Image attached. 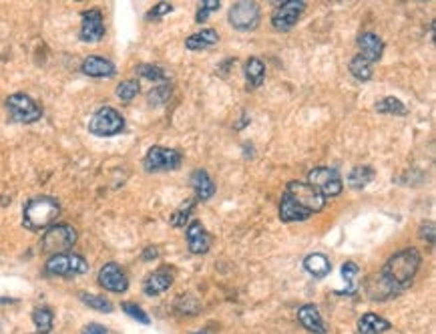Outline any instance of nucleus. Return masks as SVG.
<instances>
[{
    "label": "nucleus",
    "instance_id": "obj_11",
    "mask_svg": "<svg viewBox=\"0 0 436 334\" xmlns=\"http://www.w3.org/2000/svg\"><path fill=\"white\" fill-rule=\"evenodd\" d=\"M230 22L237 31H253L260 24V6L250 0H241L232 6Z\"/></svg>",
    "mask_w": 436,
    "mask_h": 334
},
{
    "label": "nucleus",
    "instance_id": "obj_9",
    "mask_svg": "<svg viewBox=\"0 0 436 334\" xmlns=\"http://www.w3.org/2000/svg\"><path fill=\"white\" fill-rule=\"evenodd\" d=\"M181 161H183L181 151L155 145V147L147 151L143 164H145L147 171H169V169H177V167L181 166Z\"/></svg>",
    "mask_w": 436,
    "mask_h": 334
},
{
    "label": "nucleus",
    "instance_id": "obj_31",
    "mask_svg": "<svg viewBox=\"0 0 436 334\" xmlns=\"http://www.w3.org/2000/svg\"><path fill=\"white\" fill-rule=\"evenodd\" d=\"M81 300H83L89 308H93V310H99V312H105V314L113 312V304L107 300L105 296H95V294H87V292H83V294H81Z\"/></svg>",
    "mask_w": 436,
    "mask_h": 334
},
{
    "label": "nucleus",
    "instance_id": "obj_41",
    "mask_svg": "<svg viewBox=\"0 0 436 334\" xmlns=\"http://www.w3.org/2000/svg\"><path fill=\"white\" fill-rule=\"evenodd\" d=\"M193 334H207V333H193Z\"/></svg>",
    "mask_w": 436,
    "mask_h": 334
},
{
    "label": "nucleus",
    "instance_id": "obj_20",
    "mask_svg": "<svg viewBox=\"0 0 436 334\" xmlns=\"http://www.w3.org/2000/svg\"><path fill=\"white\" fill-rule=\"evenodd\" d=\"M243 73H246V81H248V89H257L260 85L264 83L266 79V65L262 63V59L257 57H252L246 61V67H243Z\"/></svg>",
    "mask_w": 436,
    "mask_h": 334
},
{
    "label": "nucleus",
    "instance_id": "obj_3",
    "mask_svg": "<svg viewBox=\"0 0 436 334\" xmlns=\"http://www.w3.org/2000/svg\"><path fill=\"white\" fill-rule=\"evenodd\" d=\"M43 252L47 254H65L77 244V230L68 224H57L47 228L43 235Z\"/></svg>",
    "mask_w": 436,
    "mask_h": 334
},
{
    "label": "nucleus",
    "instance_id": "obj_23",
    "mask_svg": "<svg viewBox=\"0 0 436 334\" xmlns=\"http://www.w3.org/2000/svg\"><path fill=\"white\" fill-rule=\"evenodd\" d=\"M219 41V34L213 29H203L200 33L191 34L187 41H185V47L189 50H203L213 47Z\"/></svg>",
    "mask_w": 436,
    "mask_h": 334
},
{
    "label": "nucleus",
    "instance_id": "obj_35",
    "mask_svg": "<svg viewBox=\"0 0 436 334\" xmlns=\"http://www.w3.org/2000/svg\"><path fill=\"white\" fill-rule=\"evenodd\" d=\"M193 205H195V201H187V203H185V208L177 210V212L173 214V217H171V224H173V226H177V228L185 226L187 217L191 216V210H193Z\"/></svg>",
    "mask_w": 436,
    "mask_h": 334
},
{
    "label": "nucleus",
    "instance_id": "obj_39",
    "mask_svg": "<svg viewBox=\"0 0 436 334\" xmlns=\"http://www.w3.org/2000/svg\"><path fill=\"white\" fill-rule=\"evenodd\" d=\"M83 334H107L101 324H87L83 328Z\"/></svg>",
    "mask_w": 436,
    "mask_h": 334
},
{
    "label": "nucleus",
    "instance_id": "obj_15",
    "mask_svg": "<svg viewBox=\"0 0 436 334\" xmlns=\"http://www.w3.org/2000/svg\"><path fill=\"white\" fill-rule=\"evenodd\" d=\"M358 47H360V57L364 61H368L370 65L374 61H380L382 52H384V43L378 34L362 33L358 36Z\"/></svg>",
    "mask_w": 436,
    "mask_h": 334
},
{
    "label": "nucleus",
    "instance_id": "obj_28",
    "mask_svg": "<svg viewBox=\"0 0 436 334\" xmlns=\"http://www.w3.org/2000/svg\"><path fill=\"white\" fill-rule=\"evenodd\" d=\"M350 73H352L358 81L366 83V81L372 79V65L358 55V57H354L352 61H350Z\"/></svg>",
    "mask_w": 436,
    "mask_h": 334
},
{
    "label": "nucleus",
    "instance_id": "obj_38",
    "mask_svg": "<svg viewBox=\"0 0 436 334\" xmlns=\"http://www.w3.org/2000/svg\"><path fill=\"white\" fill-rule=\"evenodd\" d=\"M420 238L426 240L428 244H435V224H433V222L420 226Z\"/></svg>",
    "mask_w": 436,
    "mask_h": 334
},
{
    "label": "nucleus",
    "instance_id": "obj_6",
    "mask_svg": "<svg viewBox=\"0 0 436 334\" xmlns=\"http://www.w3.org/2000/svg\"><path fill=\"white\" fill-rule=\"evenodd\" d=\"M47 274L51 276H79L89 272V264L83 256L73 254V252H65V254H54L47 260Z\"/></svg>",
    "mask_w": 436,
    "mask_h": 334
},
{
    "label": "nucleus",
    "instance_id": "obj_32",
    "mask_svg": "<svg viewBox=\"0 0 436 334\" xmlns=\"http://www.w3.org/2000/svg\"><path fill=\"white\" fill-rule=\"evenodd\" d=\"M139 83L137 81H123V83H119L117 87V97L121 101H125V103H129V101H133L137 95H139Z\"/></svg>",
    "mask_w": 436,
    "mask_h": 334
},
{
    "label": "nucleus",
    "instance_id": "obj_25",
    "mask_svg": "<svg viewBox=\"0 0 436 334\" xmlns=\"http://www.w3.org/2000/svg\"><path fill=\"white\" fill-rule=\"evenodd\" d=\"M52 320H54V312H52L49 306H38L33 312V322L38 334L51 333Z\"/></svg>",
    "mask_w": 436,
    "mask_h": 334
},
{
    "label": "nucleus",
    "instance_id": "obj_10",
    "mask_svg": "<svg viewBox=\"0 0 436 334\" xmlns=\"http://www.w3.org/2000/svg\"><path fill=\"white\" fill-rule=\"evenodd\" d=\"M306 10V2L302 0H285L282 4H278V8L271 15V24L276 31H290Z\"/></svg>",
    "mask_w": 436,
    "mask_h": 334
},
{
    "label": "nucleus",
    "instance_id": "obj_29",
    "mask_svg": "<svg viewBox=\"0 0 436 334\" xmlns=\"http://www.w3.org/2000/svg\"><path fill=\"white\" fill-rule=\"evenodd\" d=\"M358 276H360V268H358V264L346 262V264L342 266V278H344V282L348 284V288L342 290L340 294H354L356 284H358Z\"/></svg>",
    "mask_w": 436,
    "mask_h": 334
},
{
    "label": "nucleus",
    "instance_id": "obj_36",
    "mask_svg": "<svg viewBox=\"0 0 436 334\" xmlns=\"http://www.w3.org/2000/svg\"><path fill=\"white\" fill-rule=\"evenodd\" d=\"M219 6V0H203L202 2V6H200V10H197V22H203V20H207V17L213 13V10H218Z\"/></svg>",
    "mask_w": 436,
    "mask_h": 334
},
{
    "label": "nucleus",
    "instance_id": "obj_18",
    "mask_svg": "<svg viewBox=\"0 0 436 334\" xmlns=\"http://www.w3.org/2000/svg\"><path fill=\"white\" fill-rule=\"evenodd\" d=\"M191 187L195 191V198L202 201L209 200L216 194V184H213L211 175L205 169H195L191 173Z\"/></svg>",
    "mask_w": 436,
    "mask_h": 334
},
{
    "label": "nucleus",
    "instance_id": "obj_7",
    "mask_svg": "<svg viewBox=\"0 0 436 334\" xmlns=\"http://www.w3.org/2000/svg\"><path fill=\"white\" fill-rule=\"evenodd\" d=\"M306 184L312 185L324 198H336L344 189L340 173L336 169H330V167H314L308 173V182Z\"/></svg>",
    "mask_w": 436,
    "mask_h": 334
},
{
    "label": "nucleus",
    "instance_id": "obj_13",
    "mask_svg": "<svg viewBox=\"0 0 436 334\" xmlns=\"http://www.w3.org/2000/svg\"><path fill=\"white\" fill-rule=\"evenodd\" d=\"M81 41L84 43H99L103 36H105V22H103V15L93 8V10H87L81 17Z\"/></svg>",
    "mask_w": 436,
    "mask_h": 334
},
{
    "label": "nucleus",
    "instance_id": "obj_27",
    "mask_svg": "<svg viewBox=\"0 0 436 334\" xmlns=\"http://www.w3.org/2000/svg\"><path fill=\"white\" fill-rule=\"evenodd\" d=\"M376 111L384 115H398V117H404L408 113L406 105L396 97H384L380 103H376Z\"/></svg>",
    "mask_w": 436,
    "mask_h": 334
},
{
    "label": "nucleus",
    "instance_id": "obj_19",
    "mask_svg": "<svg viewBox=\"0 0 436 334\" xmlns=\"http://www.w3.org/2000/svg\"><path fill=\"white\" fill-rule=\"evenodd\" d=\"M83 68L84 75H89V77H113L115 73H117V68L115 65L109 61V59H103V57H87L83 61Z\"/></svg>",
    "mask_w": 436,
    "mask_h": 334
},
{
    "label": "nucleus",
    "instance_id": "obj_22",
    "mask_svg": "<svg viewBox=\"0 0 436 334\" xmlns=\"http://www.w3.org/2000/svg\"><path fill=\"white\" fill-rule=\"evenodd\" d=\"M310 216H312L310 212H306L296 201L290 200L285 194L282 196V201H280V219L282 222H303Z\"/></svg>",
    "mask_w": 436,
    "mask_h": 334
},
{
    "label": "nucleus",
    "instance_id": "obj_33",
    "mask_svg": "<svg viewBox=\"0 0 436 334\" xmlns=\"http://www.w3.org/2000/svg\"><path fill=\"white\" fill-rule=\"evenodd\" d=\"M171 97V87L169 85H159V87H155L151 93H149V103L151 105H165Z\"/></svg>",
    "mask_w": 436,
    "mask_h": 334
},
{
    "label": "nucleus",
    "instance_id": "obj_37",
    "mask_svg": "<svg viewBox=\"0 0 436 334\" xmlns=\"http://www.w3.org/2000/svg\"><path fill=\"white\" fill-rule=\"evenodd\" d=\"M171 10H173V6L169 2H159V4H155L151 10L147 13V18L149 20H157V18H161L163 15H169Z\"/></svg>",
    "mask_w": 436,
    "mask_h": 334
},
{
    "label": "nucleus",
    "instance_id": "obj_40",
    "mask_svg": "<svg viewBox=\"0 0 436 334\" xmlns=\"http://www.w3.org/2000/svg\"><path fill=\"white\" fill-rule=\"evenodd\" d=\"M157 256H159V250L153 248V246H149L147 250L143 252V260H145V262H151V260H155Z\"/></svg>",
    "mask_w": 436,
    "mask_h": 334
},
{
    "label": "nucleus",
    "instance_id": "obj_8",
    "mask_svg": "<svg viewBox=\"0 0 436 334\" xmlns=\"http://www.w3.org/2000/svg\"><path fill=\"white\" fill-rule=\"evenodd\" d=\"M6 109H8L13 121H17V123H27L29 125V123H34V121H38V119L43 117L40 105L33 97L24 95V93L10 95L6 99Z\"/></svg>",
    "mask_w": 436,
    "mask_h": 334
},
{
    "label": "nucleus",
    "instance_id": "obj_2",
    "mask_svg": "<svg viewBox=\"0 0 436 334\" xmlns=\"http://www.w3.org/2000/svg\"><path fill=\"white\" fill-rule=\"evenodd\" d=\"M61 214V203L51 198V196H36L29 203L24 205V216H22V224L27 230H45L51 228L52 222Z\"/></svg>",
    "mask_w": 436,
    "mask_h": 334
},
{
    "label": "nucleus",
    "instance_id": "obj_24",
    "mask_svg": "<svg viewBox=\"0 0 436 334\" xmlns=\"http://www.w3.org/2000/svg\"><path fill=\"white\" fill-rule=\"evenodd\" d=\"M303 268H306V272H310L314 278H324V276L330 274L332 264H330V260H328L324 254H310V256H306V260H303Z\"/></svg>",
    "mask_w": 436,
    "mask_h": 334
},
{
    "label": "nucleus",
    "instance_id": "obj_12",
    "mask_svg": "<svg viewBox=\"0 0 436 334\" xmlns=\"http://www.w3.org/2000/svg\"><path fill=\"white\" fill-rule=\"evenodd\" d=\"M99 284L109 290V292H115V294H123L127 292L129 288V280L123 272V268L115 264V262H109L99 270Z\"/></svg>",
    "mask_w": 436,
    "mask_h": 334
},
{
    "label": "nucleus",
    "instance_id": "obj_16",
    "mask_svg": "<svg viewBox=\"0 0 436 334\" xmlns=\"http://www.w3.org/2000/svg\"><path fill=\"white\" fill-rule=\"evenodd\" d=\"M171 284H173V272L167 270V268H159V270H155V272H151V274L145 278L143 290H145L147 296H159V294H163Z\"/></svg>",
    "mask_w": 436,
    "mask_h": 334
},
{
    "label": "nucleus",
    "instance_id": "obj_30",
    "mask_svg": "<svg viewBox=\"0 0 436 334\" xmlns=\"http://www.w3.org/2000/svg\"><path fill=\"white\" fill-rule=\"evenodd\" d=\"M135 71H137L139 77H143V79H147V81H151V83L167 81V73H165L161 67H157V65H145V63H143V65H139Z\"/></svg>",
    "mask_w": 436,
    "mask_h": 334
},
{
    "label": "nucleus",
    "instance_id": "obj_14",
    "mask_svg": "<svg viewBox=\"0 0 436 334\" xmlns=\"http://www.w3.org/2000/svg\"><path fill=\"white\" fill-rule=\"evenodd\" d=\"M185 234H187V246H189V252H191V254H205V252L209 250L211 238L207 234V230L203 228L202 222L195 219V222L187 224Z\"/></svg>",
    "mask_w": 436,
    "mask_h": 334
},
{
    "label": "nucleus",
    "instance_id": "obj_26",
    "mask_svg": "<svg viewBox=\"0 0 436 334\" xmlns=\"http://www.w3.org/2000/svg\"><path fill=\"white\" fill-rule=\"evenodd\" d=\"M372 180H374V171L368 166L354 167L352 173L348 175V185L352 189H364L366 185L372 184Z\"/></svg>",
    "mask_w": 436,
    "mask_h": 334
},
{
    "label": "nucleus",
    "instance_id": "obj_4",
    "mask_svg": "<svg viewBox=\"0 0 436 334\" xmlns=\"http://www.w3.org/2000/svg\"><path fill=\"white\" fill-rule=\"evenodd\" d=\"M284 194L292 201H296L300 208H303L306 212H310L312 216L322 212L324 205H326V198L306 182H290L285 185Z\"/></svg>",
    "mask_w": 436,
    "mask_h": 334
},
{
    "label": "nucleus",
    "instance_id": "obj_1",
    "mask_svg": "<svg viewBox=\"0 0 436 334\" xmlns=\"http://www.w3.org/2000/svg\"><path fill=\"white\" fill-rule=\"evenodd\" d=\"M420 262H422V256L416 248L400 250L386 262L382 272H380V278L384 280V284L390 288L392 294H398L414 280Z\"/></svg>",
    "mask_w": 436,
    "mask_h": 334
},
{
    "label": "nucleus",
    "instance_id": "obj_34",
    "mask_svg": "<svg viewBox=\"0 0 436 334\" xmlns=\"http://www.w3.org/2000/svg\"><path fill=\"white\" fill-rule=\"evenodd\" d=\"M121 308H123V312L125 314H129L131 318H135L137 322H141V324H149V317L143 312V308L141 306H137L133 302H123L121 304Z\"/></svg>",
    "mask_w": 436,
    "mask_h": 334
},
{
    "label": "nucleus",
    "instance_id": "obj_21",
    "mask_svg": "<svg viewBox=\"0 0 436 334\" xmlns=\"http://www.w3.org/2000/svg\"><path fill=\"white\" fill-rule=\"evenodd\" d=\"M386 331H390V322L378 314L368 312L358 320V333L360 334H382Z\"/></svg>",
    "mask_w": 436,
    "mask_h": 334
},
{
    "label": "nucleus",
    "instance_id": "obj_5",
    "mask_svg": "<svg viewBox=\"0 0 436 334\" xmlns=\"http://www.w3.org/2000/svg\"><path fill=\"white\" fill-rule=\"evenodd\" d=\"M125 129V119L113 107H101L89 121V131L99 137H113Z\"/></svg>",
    "mask_w": 436,
    "mask_h": 334
},
{
    "label": "nucleus",
    "instance_id": "obj_17",
    "mask_svg": "<svg viewBox=\"0 0 436 334\" xmlns=\"http://www.w3.org/2000/svg\"><path fill=\"white\" fill-rule=\"evenodd\" d=\"M298 320H300V324H302L303 328L310 331V333L314 334L328 333V328H326V324H324V320H322V314H320L316 304H306V306H302V308L298 310Z\"/></svg>",
    "mask_w": 436,
    "mask_h": 334
}]
</instances>
